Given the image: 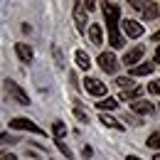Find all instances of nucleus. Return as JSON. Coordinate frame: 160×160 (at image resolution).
Here are the masks:
<instances>
[{"label":"nucleus","instance_id":"9b49d317","mask_svg":"<svg viewBox=\"0 0 160 160\" xmlns=\"http://www.w3.org/2000/svg\"><path fill=\"white\" fill-rule=\"evenodd\" d=\"M160 15V2H145L143 10H140V18L143 20H155Z\"/></svg>","mask_w":160,"mask_h":160},{"label":"nucleus","instance_id":"423d86ee","mask_svg":"<svg viewBox=\"0 0 160 160\" xmlns=\"http://www.w3.org/2000/svg\"><path fill=\"white\" fill-rule=\"evenodd\" d=\"M143 54H145V47H143V44H138V47H133V49H128V52L123 54V64H128V67L133 69L136 64H140V62H143Z\"/></svg>","mask_w":160,"mask_h":160},{"label":"nucleus","instance_id":"4468645a","mask_svg":"<svg viewBox=\"0 0 160 160\" xmlns=\"http://www.w3.org/2000/svg\"><path fill=\"white\" fill-rule=\"evenodd\" d=\"M89 40L91 44H103V30H101V25H89Z\"/></svg>","mask_w":160,"mask_h":160},{"label":"nucleus","instance_id":"dca6fc26","mask_svg":"<svg viewBox=\"0 0 160 160\" xmlns=\"http://www.w3.org/2000/svg\"><path fill=\"white\" fill-rule=\"evenodd\" d=\"M99 121L106 126V128H113V131H123V123H118V121L113 118V116H108V113H101Z\"/></svg>","mask_w":160,"mask_h":160},{"label":"nucleus","instance_id":"ddd939ff","mask_svg":"<svg viewBox=\"0 0 160 160\" xmlns=\"http://www.w3.org/2000/svg\"><path fill=\"white\" fill-rule=\"evenodd\" d=\"M153 69H155V64H150V62H140V64H136V67L131 69V79H133V77H148Z\"/></svg>","mask_w":160,"mask_h":160},{"label":"nucleus","instance_id":"7ed1b4c3","mask_svg":"<svg viewBox=\"0 0 160 160\" xmlns=\"http://www.w3.org/2000/svg\"><path fill=\"white\" fill-rule=\"evenodd\" d=\"M96 62H99V67L106 72V74H116V72H118V64H121L113 52H101Z\"/></svg>","mask_w":160,"mask_h":160},{"label":"nucleus","instance_id":"cd10ccee","mask_svg":"<svg viewBox=\"0 0 160 160\" xmlns=\"http://www.w3.org/2000/svg\"><path fill=\"white\" fill-rule=\"evenodd\" d=\"M155 62L160 64V44H158V49H155Z\"/></svg>","mask_w":160,"mask_h":160},{"label":"nucleus","instance_id":"9d476101","mask_svg":"<svg viewBox=\"0 0 160 160\" xmlns=\"http://www.w3.org/2000/svg\"><path fill=\"white\" fill-rule=\"evenodd\" d=\"M15 54H18V59H20V62L30 64V62H32V47L25 44V42H18V44H15Z\"/></svg>","mask_w":160,"mask_h":160},{"label":"nucleus","instance_id":"f257e3e1","mask_svg":"<svg viewBox=\"0 0 160 160\" xmlns=\"http://www.w3.org/2000/svg\"><path fill=\"white\" fill-rule=\"evenodd\" d=\"M2 89H5V94H8V96H12L18 103H22V106H27V103H30V96L25 94V89H20V84H15L12 79H5Z\"/></svg>","mask_w":160,"mask_h":160},{"label":"nucleus","instance_id":"a878e982","mask_svg":"<svg viewBox=\"0 0 160 160\" xmlns=\"http://www.w3.org/2000/svg\"><path fill=\"white\" fill-rule=\"evenodd\" d=\"M84 8H86V12H91V10H96V2H94V0H86Z\"/></svg>","mask_w":160,"mask_h":160},{"label":"nucleus","instance_id":"1a4fd4ad","mask_svg":"<svg viewBox=\"0 0 160 160\" xmlns=\"http://www.w3.org/2000/svg\"><path fill=\"white\" fill-rule=\"evenodd\" d=\"M123 32L131 37V40H138L140 35H143V25L136 20H123Z\"/></svg>","mask_w":160,"mask_h":160},{"label":"nucleus","instance_id":"6e6552de","mask_svg":"<svg viewBox=\"0 0 160 160\" xmlns=\"http://www.w3.org/2000/svg\"><path fill=\"white\" fill-rule=\"evenodd\" d=\"M131 108L136 111V113H140V116H150V113H155V106L150 103L148 99H138L131 103Z\"/></svg>","mask_w":160,"mask_h":160},{"label":"nucleus","instance_id":"20e7f679","mask_svg":"<svg viewBox=\"0 0 160 160\" xmlns=\"http://www.w3.org/2000/svg\"><path fill=\"white\" fill-rule=\"evenodd\" d=\"M84 89H86L91 96L106 99V84H101V81H99V79H94V77H86V79H84Z\"/></svg>","mask_w":160,"mask_h":160},{"label":"nucleus","instance_id":"7c9ffc66","mask_svg":"<svg viewBox=\"0 0 160 160\" xmlns=\"http://www.w3.org/2000/svg\"><path fill=\"white\" fill-rule=\"evenodd\" d=\"M153 160H160V153H155V158H153Z\"/></svg>","mask_w":160,"mask_h":160},{"label":"nucleus","instance_id":"c85d7f7f","mask_svg":"<svg viewBox=\"0 0 160 160\" xmlns=\"http://www.w3.org/2000/svg\"><path fill=\"white\" fill-rule=\"evenodd\" d=\"M126 160H140L138 155H126Z\"/></svg>","mask_w":160,"mask_h":160},{"label":"nucleus","instance_id":"aec40b11","mask_svg":"<svg viewBox=\"0 0 160 160\" xmlns=\"http://www.w3.org/2000/svg\"><path fill=\"white\" fill-rule=\"evenodd\" d=\"M54 140L59 143V140H64V136H67V126H64V121H54Z\"/></svg>","mask_w":160,"mask_h":160},{"label":"nucleus","instance_id":"bb28decb","mask_svg":"<svg viewBox=\"0 0 160 160\" xmlns=\"http://www.w3.org/2000/svg\"><path fill=\"white\" fill-rule=\"evenodd\" d=\"M0 160H18V158H15L12 153H8V155H0Z\"/></svg>","mask_w":160,"mask_h":160},{"label":"nucleus","instance_id":"412c9836","mask_svg":"<svg viewBox=\"0 0 160 160\" xmlns=\"http://www.w3.org/2000/svg\"><path fill=\"white\" fill-rule=\"evenodd\" d=\"M145 145H148V148H153V150H158V153H160V131H155V133H150V136H148V140H145Z\"/></svg>","mask_w":160,"mask_h":160},{"label":"nucleus","instance_id":"6ab92c4d","mask_svg":"<svg viewBox=\"0 0 160 160\" xmlns=\"http://www.w3.org/2000/svg\"><path fill=\"white\" fill-rule=\"evenodd\" d=\"M140 94H143V86H136V89H131V91H121V99L123 101H138Z\"/></svg>","mask_w":160,"mask_h":160},{"label":"nucleus","instance_id":"f8f14e48","mask_svg":"<svg viewBox=\"0 0 160 160\" xmlns=\"http://www.w3.org/2000/svg\"><path fill=\"white\" fill-rule=\"evenodd\" d=\"M103 18H106V22H118L121 8L113 5V2H103Z\"/></svg>","mask_w":160,"mask_h":160},{"label":"nucleus","instance_id":"393cba45","mask_svg":"<svg viewBox=\"0 0 160 160\" xmlns=\"http://www.w3.org/2000/svg\"><path fill=\"white\" fill-rule=\"evenodd\" d=\"M74 116L81 121V123H86L89 121V116H86V111H81V108H74Z\"/></svg>","mask_w":160,"mask_h":160},{"label":"nucleus","instance_id":"4be33fe9","mask_svg":"<svg viewBox=\"0 0 160 160\" xmlns=\"http://www.w3.org/2000/svg\"><path fill=\"white\" fill-rule=\"evenodd\" d=\"M52 57H54V62H57V67H64V54H62V49L57 47V44H52Z\"/></svg>","mask_w":160,"mask_h":160},{"label":"nucleus","instance_id":"c756f323","mask_svg":"<svg viewBox=\"0 0 160 160\" xmlns=\"http://www.w3.org/2000/svg\"><path fill=\"white\" fill-rule=\"evenodd\" d=\"M153 40H155V42H160V30L155 32V35H153Z\"/></svg>","mask_w":160,"mask_h":160},{"label":"nucleus","instance_id":"b1692460","mask_svg":"<svg viewBox=\"0 0 160 160\" xmlns=\"http://www.w3.org/2000/svg\"><path fill=\"white\" fill-rule=\"evenodd\" d=\"M57 148H59L62 153H64V158H72V150H69V145H67L64 140H59V143H57Z\"/></svg>","mask_w":160,"mask_h":160},{"label":"nucleus","instance_id":"a211bd4d","mask_svg":"<svg viewBox=\"0 0 160 160\" xmlns=\"http://www.w3.org/2000/svg\"><path fill=\"white\" fill-rule=\"evenodd\" d=\"M116 86H118L121 91H131V89H136L138 84L131 79V77H118V79H116Z\"/></svg>","mask_w":160,"mask_h":160},{"label":"nucleus","instance_id":"f3484780","mask_svg":"<svg viewBox=\"0 0 160 160\" xmlns=\"http://www.w3.org/2000/svg\"><path fill=\"white\" fill-rule=\"evenodd\" d=\"M116 106H118V101H116V99H111V96H106V99H101L99 103H96V108H99L101 113H103V111H113Z\"/></svg>","mask_w":160,"mask_h":160},{"label":"nucleus","instance_id":"0eeeda50","mask_svg":"<svg viewBox=\"0 0 160 160\" xmlns=\"http://www.w3.org/2000/svg\"><path fill=\"white\" fill-rule=\"evenodd\" d=\"M74 22H77V27H79V32H89V18H86V8H84V2H74Z\"/></svg>","mask_w":160,"mask_h":160},{"label":"nucleus","instance_id":"5701e85b","mask_svg":"<svg viewBox=\"0 0 160 160\" xmlns=\"http://www.w3.org/2000/svg\"><path fill=\"white\" fill-rule=\"evenodd\" d=\"M148 91H150L153 96H160V79L150 81V84H148Z\"/></svg>","mask_w":160,"mask_h":160},{"label":"nucleus","instance_id":"f03ea898","mask_svg":"<svg viewBox=\"0 0 160 160\" xmlns=\"http://www.w3.org/2000/svg\"><path fill=\"white\" fill-rule=\"evenodd\" d=\"M10 128L12 131H27V133H35V136H44V131H42L40 126L35 123V121H30V118H12L10 121Z\"/></svg>","mask_w":160,"mask_h":160},{"label":"nucleus","instance_id":"2eb2a0df","mask_svg":"<svg viewBox=\"0 0 160 160\" xmlns=\"http://www.w3.org/2000/svg\"><path fill=\"white\" fill-rule=\"evenodd\" d=\"M74 62H77V67H79L81 72H86V69L91 67V59H89V54H86V52H81V49H77V52H74Z\"/></svg>","mask_w":160,"mask_h":160},{"label":"nucleus","instance_id":"39448f33","mask_svg":"<svg viewBox=\"0 0 160 160\" xmlns=\"http://www.w3.org/2000/svg\"><path fill=\"white\" fill-rule=\"evenodd\" d=\"M106 30H108V44L113 49H121L123 47V35L118 30V22H106Z\"/></svg>","mask_w":160,"mask_h":160}]
</instances>
